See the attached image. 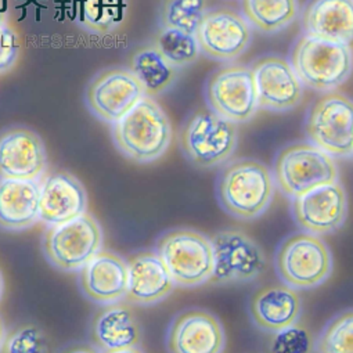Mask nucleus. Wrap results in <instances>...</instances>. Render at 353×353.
<instances>
[{"label": "nucleus", "mask_w": 353, "mask_h": 353, "mask_svg": "<svg viewBox=\"0 0 353 353\" xmlns=\"http://www.w3.org/2000/svg\"><path fill=\"white\" fill-rule=\"evenodd\" d=\"M274 193L273 172L256 159L226 162L218 176V201L226 214L240 221L261 218L272 205Z\"/></svg>", "instance_id": "nucleus-1"}, {"label": "nucleus", "mask_w": 353, "mask_h": 353, "mask_svg": "<svg viewBox=\"0 0 353 353\" xmlns=\"http://www.w3.org/2000/svg\"><path fill=\"white\" fill-rule=\"evenodd\" d=\"M117 150L136 163H151L169 150L173 129L154 97L144 96L128 114L111 125Z\"/></svg>", "instance_id": "nucleus-2"}, {"label": "nucleus", "mask_w": 353, "mask_h": 353, "mask_svg": "<svg viewBox=\"0 0 353 353\" xmlns=\"http://www.w3.org/2000/svg\"><path fill=\"white\" fill-rule=\"evenodd\" d=\"M290 64L303 86L330 93L350 78L353 50L350 45L302 34L292 45Z\"/></svg>", "instance_id": "nucleus-3"}, {"label": "nucleus", "mask_w": 353, "mask_h": 353, "mask_svg": "<svg viewBox=\"0 0 353 353\" xmlns=\"http://www.w3.org/2000/svg\"><path fill=\"white\" fill-rule=\"evenodd\" d=\"M237 123L218 115L211 108L192 112L179 132L183 155L197 168L211 169L225 165L239 145Z\"/></svg>", "instance_id": "nucleus-4"}, {"label": "nucleus", "mask_w": 353, "mask_h": 353, "mask_svg": "<svg viewBox=\"0 0 353 353\" xmlns=\"http://www.w3.org/2000/svg\"><path fill=\"white\" fill-rule=\"evenodd\" d=\"M272 172L276 188L291 200L339 181L335 158L310 141H295L283 147L274 158Z\"/></svg>", "instance_id": "nucleus-5"}, {"label": "nucleus", "mask_w": 353, "mask_h": 353, "mask_svg": "<svg viewBox=\"0 0 353 353\" xmlns=\"http://www.w3.org/2000/svg\"><path fill=\"white\" fill-rule=\"evenodd\" d=\"M161 258L176 285L185 288L210 283L214 266L211 237L193 229H173L161 234L155 243Z\"/></svg>", "instance_id": "nucleus-6"}, {"label": "nucleus", "mask_w": 353, "mask_h": 353, "mask_svg": "<svg viewBox=\"0 0 353 353\" xmlns=\"http://www.w3.org/2000/svg\"><path fill=\"white\" fill-rule=\"evenodd\" d=\"M274 269L283 284L296 291L313 290L331 277L334 261L324 240L306 232H296L277 247Z\"/></svg>", "instance_id": "nucleus-7"}, {"label": "nucleus", "mask_w": 353, "mask_h": 353, "mask_svg": "<svg viewBox=\"0 0 353 353\" xmlns=\"http://www.w3.org/2000/svg\"><path fill=\"white\" fill-rule=\"evenodd\" d=\"M103 228L89 212L74 221L49 226L42 236L46 261L63 273H78L103 251Z\"/></svg>", "instance_id": "nucleus-8"}, {"label": "nucleus", "mask_w": 353, "mask_h": 353, "mask_svg": "<svg viewBox=\"0 0 353 353\" xmlns=\"http://www.w3.org/2000/svg\"><path fill=\"white\" fill-rule=\"evenodd\" d=\"M307 141L334 158H347L353 152V100L330 92L309 108L305 119Z\"/></svg>", "instance_id": "nucleus-9"}, {"label": "nucleus", "mask_w": 353, "mask_h": 353, "mask_svg": "<svg viewBox=\"0 0 353 353\" xmlns=\"http://www.w3.org/2000/svg\"><path fill=\"white\" fill-rule=\"evenodd\" d=\"M215 266L212 284H245L263 274L268 259L261 245L237 229H225L211 237Z\"/></svg>", "instance_id": "nucleus-10"}, {"label": "nucleus", "mask_w": 353, "mask_h": 353, "mask_svg": "<svg viewBox=\"0 0 353 353\" xmlns=\"http://www.w3.org/2000/svg\"><path fill=\"white\" fill-rule=\"evenodd\" d=\"M208 108L234 122L247 123L258 112V96L250 67L229 64L216 70L205 85Z\"/></svg>", "instance_id": "nucleus-11"}, {"label": "nucleus", "mask_w": 353, "mask_h": 353, "mask_svg": "<svg viewBox=\"0 0 353 353\" xmlns=\"http://www.w3.org/2000/svg\"><path fill=\"white\" fill-rule=\"evenodd\" d=\"M144 96L143 86L129 68L112 67L92 78L83 99L86 108L94 118L112 125Z\"/></svg>", "instance_id": "nucleus-12"}, {"label": "nucleus", "mask_w": 353, "mask_h": 353, "mask_svg": "<svg viewBox=\"0 0 353 353\" xmlns=\"http://www.w3.org/2000/svg\"><path fill=\"white\" fill-rule=\"evenodd\" d=\"M347 212V194L339 181L291 200V214L298 228L319 237L338 232L345 225Z\"/></svg>", "instance_id": "nucleus-13"}, {"label": "nucleus", "mask_w": 353, "mask_h": 353, "mask_svg": "<svg viewBox=\"0 0 353 353\" xmlns=\"http://www.w3.org/2000/svg\"><path fill=\"white\" fill-rule=\"evenodd\" d=\"M201 53L230 63L243 56L252 42V27L239 12L229 8L208 10L196 32Z\"/></svg>", "instance_id": "nucleus-14"}, {"label": "nucleus", "mask_w": 353, "mask_h": 353, "mask_svg": "<svg viewBox=\"0 0 353 353\" xmlns=\"http://www.w3.org/2000/svg\"><path fill=\"white\" fill-rule=\"evenodd\" d=\"M48 173L43 139L21 125L0 130V178L41 181Z\"/></svg>", "instance_id": "nucleus-15"}, {"label": "nucleus", "mask_w": 353, "mask_h": 353, "mask_svg": "<svg viewBox=\"0 0 353 353\" xmlns=\"http://www.w3.org/2000/svg\"><path fill=\"white\" fill-rule=\"evenodd\" d=\"M165 343L169 353H223L226 332L214 313L192 307L173 317Z\"/></svg>", "instance_id": "nucleus-16"}, {"label": "nucleus", "mask_w": 353, "mask_h": 353, "mask_svg": "<svg viewBox=\"0 0 353 353\" xmlns=\"http://www.w3.org/2000/svg\"><path fill=\"white\" fill-rule=\"evenodd\" d=\"M250 68L254 75L259 108L287 112L302 103L303 85L287 60L268 56L252 63Z\"/></svg>", "instance_id": "nucleus-17"}, {"label": "nucleus", "mask_w": 353, "mask_h": 353, "mask_svg": "<svg viewBox=\"0 0 353 353\" xmlns=\"http://www.w3.org/2000/svg\"><path fill=\"white\" fill-rule=\"evenodd\" d=\"M88 205L86 189L72 173L52 170L41 179L39 222L46 228L82 216L88 212Z\"/></svg>", "instance_id": "nucleus-18"}, {"label": "nucleus", "mask_w": 353, "mask_h": 353, "mask_svg": "<svg viewBox=\"0 0 353 353\" xmlns=\"http://www.w3.org/2000/svg\"><path fill=\"white\" fill-rule=\"evenodd\" d=\"M83 296L100 306L122 302L128 291V261L111 251L99 252L78 272Z\"/></svg>", "instance_id": "nucleus-19"}, {"label": "nucleus", "mask_w": 353, "mask_h": 353, "mask_svg": "<svg viewBox=\"0 0 353 353\" xmlns=\"http://www.w3.org/2000/svg\"><path fill=\"white\" fill-rule=\"evenodd\" d=\"M89 338L101 353H107L140 346L143 331L133 309L122 301L100 306L90 320Z\"/></svg>", "instance_id": "nucleus-20"}, {"label": "nucleus", "mask_w": 353, "mask_h": 353, "mask_svg": "<svg viewBox=\"0 0 353 353\" xmlns=\"http://www.w3.org/2000/svg\"><path fill=\"white\" fill-rule=\"evenodd\" d=\"M176 284L155 251H140L128 259V291L125 302L152 306L166 299Z\"/></svg>", "instance_id": "nucleus-21"}, {"label": "nucleus", "mask_w": 353, "mask_h": 353, "mask_svg": "<svg viewBox=\"0 0 353 353\" xmlns=\"http://www.w3.org/2000/svg\"><path fill=\"white\" fill-rule=\"evenodd\" d=\"M301 26L306 35L353 43V0H309L301 12Z\"/></svg>", "instance_id": "nucleus-22"}, {"label": "nucleus", "mask_w": 353, "mask_h": 353, "mask_svg": "<svg viewBox=\"0 0 353 353\" xmlns=\"http://www.w3.org/2000/svg\"><path fill=\"white\" fill-rule=\"evenodd\" d=\"M302 301L296 290L285 284H272L258 290L250 302L254 324L266 332H277L298 323Z\"/></svg>", "instance_id": "nucleus-23"}, {"label": "nucleus", "mask_w": 353, "mask_h": 353, "mask_svg": "<svg viewBox=\"0 0 353 353\" xmlns=\"http://www.w3.org/2000/svg\"><path fill=\"white\" fill-rule=\"evenodd\" d=\"M41 181L0 178V229L21 233L39 222Z\"/></svg>", "instance_id": "nucleus-24"}, {"label": "nucleus", "mask_w": 353, "mask_h": 353, "mask_svg": "<svg viewBox=\"0 0 353 353\" xmlns=\"http://www.w3.org/2000/svg\"><path fill=\"white\" fill-rule=\"evenodd\" d=\"M128 68L143 86L144 94L154 99L172 89L181 75V70L172 65L152 42L133 52Z\"/></svg>", "instance_id": "nucleus-25"}, {"label": "nucleus", "mask_w": 353, "mask_h": 353, "mask_svg": "<svg viewBox=\"0 0 353 353\" xmlns=\"http://www.w3.org/2000/svg\"><path fill=\"white\" fill-rule=\"evenodd\" d=\"M128 9V0H74L77 24L99 37L117 31L123 24Z\"/></svg>", "instance_id": "nucleus-26"}, {"label": "nucleus", "mask_w": 353, "mask_h": 353, "mask_svg": "<svg viewBox=\"0 0 353 353\" xmlns=\"http://www.w3.org/2000/svg\"><path fill=\"white\" fill-rule=\"evenodd\" d=\"M298 0H243V16L263 34H277L299 16Z\"/></svg>", "instance_id": "nucleus-27"}, {"label": "nucleus", "mask_w": 353, "mask_h": 353, "mask_svg": "<svg viewBox=\"0 0 353 353\" xmlns=\"http://www.w3.org/2000/svg\"><path fill=\"white\" fill-rule=\"evenodd\" d=\"M152 45L178 70L190 67L203 54L196 35L173 28L159 27Z\"/></svg>", "instance_id": "nucleus-28"}, {"label": "nucleus", "mask_w": 353, "mask_h": 353, "mask_svg": "<svg viewBox=\"0 0 353 353\" xmlns=\"http://www.w3.org/2000/svg\"><path fill=\"white\" fill-rule=\"evenodd\" d=\"M208 10V0H163L159 9V27L196 35Z\"/></svg>", "instance_id": "nucleus-29"}, {"label": "nucleus", "mask_w": 353, "mask_h": 353, "mask_svg": "<svg viewBox=\"0 0 353 353\" xmlns=\"http://www.w3.org/2000/svg\"><path fill=\"white\" fill-rule=\"evenodd\" d=\"M317 353H353V309L334 316L314 341Z\"/></svg>", "instance_id": "nucleus-30"}, {"label": "nucleus", "mask_w": 353, "mask_h": 353, "mask_svg": "<svg viewBox=\"0 0 353 353\" xmlns=\"http://www.w3.org/2000/svg\"><path fill=\"white\" fill-rule=\"evenodd\" d=\"M0 353H52V346L41 327L20 324L6 332Z\"/></svg>", "instance_id": "nucleus-31"}, {"label": "nucleus", "mask_w": 353, "mask_h": 353, "mask_svg": "<svg viewBox=\"0 0 353 353\" xmlns=\"http://www.w3.org/2000/svg\"><path fill=\"white\" fill-rule=\"evenodd\" d=\"M270 353H313L314 338L310 331L295 323L284 330L273 332L269 345Z\"/></svg>", "instance_id": "nucleus-32"}, {"label": "nucleus", "mask_w": 353, "mask_h": 353, "mask_svg": "<svg viewBox=\"0 0 353 353\" xmlns=\"http://www.w3.org/2000/svg\"><path fill=\"white\" fill-rule=\"evenodd\" d=\"M20 54V39L13 28L0 23V74L10 71Z\"/></svg>", "instance_id": "nucleus-33"}, {"label": "nucleus", "mask_w": 353, "mask_h": 353, "mask_svg": "<svg viewBox=\"0 0 353 353\" xmlns=\"http://www.w3.org/2000/svg\"><path fill=\"white\" fill-rule=\"evenodd\" d=\"M57 353H101V352L89 341V342L67 343Z\"/></svg>", "instance_id": "nucleus-34"}, {"label": "nucleus", "mask_w": 353, "mask_h": 353, "mask_svg": "<svg viewBox=\"0 0 353 353\" xmlns=\"http://www.w3.org/2000/svg\"><path fill=\"white\" fill-rule=\"evenodd\" d=\"M6 325H5V321L2 319V316H0V349H2V345H3V341H5V336H6Z\"/></svg>", "instance_id": "nucleus-35"}, {"label": "nucleus", "mask_w": 353, "mask_h": 353, "mask_svg": "<svg viewBox=\"0 0 353 353\" xmlns=\"http://www.w3.org/2000/svg\"><path fill=\"white\" fill-rule=\"evenodd\" d=\"M107 353H144V350H141L140 346H134V347H128V349H121V350L107 352Z\"/></svg>", "instance_id": "nucleus-36"}, {"label": "nucleus", "mask_w": 353, "mask_h": 353, "mask_svg": "<svg viewBox=\"0 0 353 353\" xmlns=\"http://www.w3.org/2000/svg\"><path fill=\"white\" fill-rule=\"evenodd\" d=\"M3 294H5V279H3L2 270H0V302L3 299Z\"/></svg>", "instance_id": "nucleus-37"}, {"label": "nucleus", "mask_w": 353, "mask_h": 353, "mask_svg": "<svg viewBox=\"0 0 353 353\" xmlns=\"http://www.w3.org/2000/svg\"><path fill=\"white\" fill-rule=\"evenodd\" d=\"M352 158H353V152H352Z\"/></svg>", "instance_id": "nucleus-38"}]
</instances>
